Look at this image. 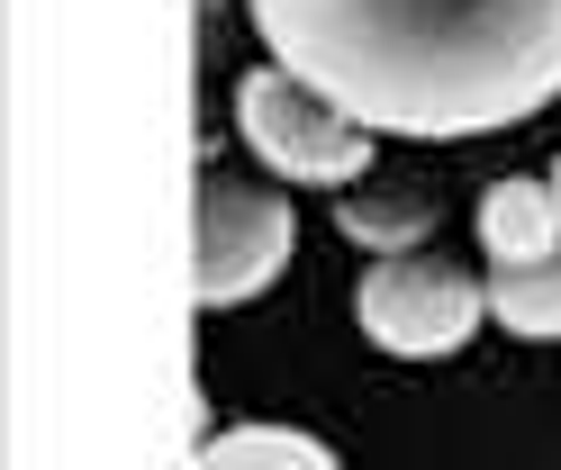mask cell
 Wrapping results in <instances>:
<instances>
[{
  "instance_id": "obj_7",
  "label": "cell",
  "mask_w": 561,
  "mask_h": 470,
  "mask_svg": "<svg viewBox=\"0 0 561 470\" xmlns=\"http://www.w3.org/2000/svg\"><path fill=\"white\" fill-rule=\"evenodd\" d=\"M489 317H499L507 335H535V344H552V335H561V253H552V263L489 272Z\"/></svg>"
},
{
  "instance_id": "obj_8",
  "label": "cell",
  "mask_w": 561,
  "mask_h": 470,
  "mask_svg": "<svg viewBox=\"0 0 561 470\" xmlns=\"http://www.w3.org/2000/svg\"><path fill=\"white\" fill-rule=\"evenodd\" d=\"M344 236L354 244H371V253H416L426 244V227H435V199H416V191H344Z\"/></svg>"
},
{
  "instance_id": "obj_2",
  "label": "cell",
  "mask_w": 561,
  "mask_h": 470,
  "mask_svg": "<svg viewBox=\"0 0 561 470\" xmlns=\"http://www.w3.org/2000/svg\"><path fill=\"white\" fill-rule=\"evenodd\" d=\"M299 253V217L280 191L236 181L208 163L199 172V227H191V299L199 308H244L280 280V263Z\"/></svg>"
},
{
  "instance_id": "obj_6",
  "label": "cell",
  "mask_w": 561,
  "mask_h": 470,
  "mask_svg": "<svg viewBox=\"0 0 561 470\" xmlns=\"http://www.w3.org/2000/svg\"><path fill=\"white\" fill-rule=\"evenodd\" d=\"M191 470H344V461L299 425H227V434L199 444Z\"/></svg>"
},
{
  "instance_id": "obj_1",
  "label": "cell",
  "mask_w": 561,
  "mask_h": 470,
  "mask_svg": "<svg viewBox=\"0 0 561 470\" xmlns=\"http://www.w3.org/2000/svg\"><path fill=\"white\" fill-rule=\"evenodd\" d=\"M280 72L371 136H489L561 100V0H244Z\"/></svg>"
},
{
  "instance_id": "obj_9",
  "label": "cell",
  "mask_w": 561,
  "mask_h": 470,
  "mask_svg": "<svg viewBox=\"0 0 561 470\" xmlns=\"http://www.w3.org/2000/svg\"><path fill=\"white\" fill-rule=\"evenodd\" d=\"M543 181H552V199H561V154H552V172H543Z\"/></svg>"
},
{
  "instance_id": "obj_4",
  "label": "cell",
  "mask_w": 561,
  "mask_h": 470,
  "mask_svg": "<svg viewBox=\"0 0 561 470\" xmlns=\"http://www.w3.org/2000/svg\"><path fill=\"white\" fill-rule=\"evenodd\" d=\"M236 127L280 181H318V191H354L371 172V127H354L335 100H318L299 72L254 64L236 82Z\"/></svg>"
},
{
  "instance_id": "obj_5",
  "label": "cell",
  "mask_w": 561,
  "mask_h": 470,
  "mask_svg": "<svg viewBox=\"0 0 561 470\" xmlns=\"http://www.w3.org/2000/svg\"><path fill=\"white\" fill-rule=\"evenodd\" d=\"M480 244H489V263L516 272V263H552L561 253V199H552V181H489L480 191Z\"/></svg>"
},
{
  "instance_id": "obj_3",
  "label": "cell",
  "mask_w": 561,
  "mask_h": 470,
  "mask_svg": "<svg viewBox=\"0 0 561 470\" xmlns=\"http://www.w3.org/2000/svg\"><path fill=\"white\" fill-rule=\"evenodd\" d=\"M354 317L380 353L399 362H435V353H462L489 317V280H471L453 253H380L354 289Z\"/></svg>"
}]
</instances>
